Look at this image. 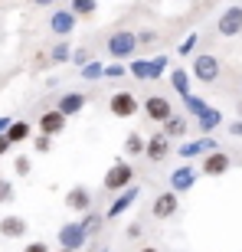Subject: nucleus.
I'll return each mask as SVG.
<instances>
[{
  "mask_svg": "<svg viewBox=\"0 0 242 252\" xmlns=\"http://www.w3.org/2000/svg\"><path fill=\"white\" fill-rule=\"evenodd\" d=\"M190 75L203 85H213L219 75H223V63L213 56V53H200V56L190 59Z\"/></svg>",
  "mask_w": 242,
  "mask_h": 252,
  "instance_id": "1",
  "label": "nucleus"
},
{
  "mask_svg": "<svg viewBox=\"0 0 242 252\" xmlns=\"http://www.w3.org/2000/svg\"><path fill=\"white\" fill-rule=\"evenodd\" d=\"M105 190H108V193H124V190L131 187V184H134V167H131L128 160H115L112 167H108V174H105Z\"/></svg>",
  "mask_w": 242,
  "mask_h": 252,
  "instance_id": "2",
  "label": "nucleus"
},
{
  "mask_svg": "<svg viewBox=\"0 0 242 252\" xmlns=\"http://www.w3.org/2000/svg\"><path fill=\"white\" fill-rule=\"evenodd\" d=\"M138 33H131V30H118L108 36V56L112 59H131L138 53Z\"/></svg>",
  "mask_w": 242,
  "mask_h": 252,
  "instance_id": "3",
  "label": "nucleus"
},
{
  "mask_svg": "<svg viewBox=\"0 0 242 252\" xmlns=\"http://www.w3.org/2000/svg\"><path fill=\"white\" fill-rule=\"evenodd\" d=\"M141 112H144V118L164 125V122L174 118V105H170V98H164V95H148V98L141 102Z\"/></svg>",
  "mask_w": 242,
  "mask_h": 252,
  "instance_id": "4",
  "label": "nucleus"
},
{
  "mask_svg": "<svg viewBox=\"0 0 242 252\" xmlns=\"http://www.w3.org/2000/svg\"><path fill=\"white\" fill-rule=\"evenodd\" d=\"M85 243H89V233H85V226L79 223V220L59 226V246H62V249L79 252V249H85Z\"/></svg>",
  "mask_w": 242,
  "mask_h": 252,
  "instance_id": "5",
  "label": "nucleus"
},
{
  "mask_svg": "<svg viewBox=\"0 0 242 252\" xmlns=\"http://www.w3.org/2000/svg\"><path fill=\"white\" fill-rule=\"evenodd\" d=\"M108 112L115 115V118H134V115L141 112V102L134 98V92H115L112 98H108Z\"/></svg>",
  "mask_w": 242,
  "mask_h": 252,
  "instance_id": "6",
  "label": "nucleus"
},
{
  "mask_svg": "<svg viewBox=\"0 0 242 252\" xmlns=\"http://www.w3.org/2000/svg\"><path fill=\"white\" fill-rule=\"evenodd\" d=\"M177 210H180V193H174V190L157 193L154 203H151V216H154V220H174Z\"/></svg>",
  "mask_w": 242,
  "mask_h": 252,
  "instance_id": "7",
  "label": "nucleus"
},
{
  "mask_svg": "<svg viewBox=\"0 0 242 252\" xmlns=\"http://www.w3.org/2000/svg\"><path fill=\"white\" fill-rule=\"evenodd\" d=\"M213 151H219V144H216L210 134H203V138H196V141H183L177 148V154L183 160H196V158H206V154H213Z\"/></svg>",
  "mask_w": 242,
  "mask_h": 252,
  "instance_id": "8",
  "label": "nucleus"
},
{
  "mask_svg": "<svg viewBox=\"0 0 242 252\" xmlns=\"http://www.w3.org/2000/svg\"><path fill=\"white\" fill-rule=\"evenodd\" d=\"M196 180H200V170H196L190 160H183V167H177L170 174V190H174V193H190V190L196 187Z\"/></svg>",
  "mask_w": 242,
  "mask_h": 252,
  "instance_id": "9",
  "label": "nucleus"
},
{
  "mask_svg": "<svg viewBox=\"0 0 242 252\" xmlns=\"http://www.w3.org/2000/svg\"><path fill=\"white\" fill-rule=\"evenodd\" d=\"M216 33H219V36H239L242 33V7L239 3H236V7H226L223 13H219Z\"/></svg>",
  "mask_w": 242,
  "mask_h": 252,
  "instance_id": "10",
  "label": "nucleus"
},
{
  "mask_svg": "<svg viewBox=\"0 0 242 252\" xmlns=\"http://www.w3.org/2000/svg\"><path fill=\"white\" fill-rule=\"evenodd\" d=\"M138 196H141V187L134 184V187H128L124 193H118L112 200V206H108V213H105V220H118V216H124L131 210V206L138 203Z\"/></svg>",
  "mask_w": 242,
  "mask_h": 252,
  "instance_id": "11",
  "label": "nucleus"
},
{
  "mask_svg": "<svg viewBox=\"0 0 242 252\" xmlns=\"http://www.w3.org/2000/svg\"><path fill=\"white\" fill-rule=\"evenodd\" d=\"M229 167H233V158H229L226 151H213V154H206L203 164H200V170H203L206 177H223Z\"/></svg>",
  "mask_w": 242,
  "mask_h": 252,
  "instance_id": "12",
  "label": "nucleus"
},
{
  "mask_svg": "<svg viewBox=\"0 0 242 252\" xmlns=\"http://www.w3.org/2000/svg\"><path fill=\"white\" fill-rule=\"evenodd\" d=\"M65 206L72 210V213H92V190L89 187H72L65 193Z\"/></svg>",
  "mask_w": 242,
  "mask_h": 252,
  "instance_id": "13",
  "label": "nucleus"
},
{
  "mask_svg": "<svg viewBox=\"0 0 242 252\" xmlns=\"http://www.w3.org/2000/svg\"><path fill=\"white\" fill-rule=\"evenodd\" d=\"M65 118L59 108H53V112H43L39 115V134H49V138H56V134H62L65 131Z\"/></svg>",
  "mask_w": 242,
  "mask_h": 252,
  "instance_id": "14",
  "label": "nucleus"
},
{
  "mask_svg": "<svg viewBox=\"0 0 242 252\" xmlns=\"http://www.w3.org/2000/svg\"><path fill=\"white\" fill-rule=\"evenodd\" d=\"M144 154H148V160L160 164V160H164V158L170 154V138L164 134V131H157V134H151V138H148V151H144Z\"/></svg>",
  "mask_w": 242,
  "mask_h": 252,
  "instance_id": "15",
  "label": "nucleus"
},
{
  "mask_svg": "<svg viewBox=\"0 0 242 252\" xmlns=\"http://www.w3.org/2000/svg\"><path fill=\"white\" fill-rule=\"evenodd\" d=\"M49 30H53L56 36H69L75 30V13L72 10H56V13L49 17Z\"/></svg>",
  "mask_w": 242,
  "mask_h": 252,
  "instance_id": "16",
  "label": "nucleus"
},
{
  "mask_svg": "<svg viewBox=\"0 0 242 252\" xmlns=\"http://www.w3.org/2000/svg\"><path fill=\"white\" fill-rule=\"evenodd\" d=\"M85 105H89V95H85V92H65L62 98H59L56 108L65 115V118H69V115H79Z\"/></svg>",
  "mask_w": 242,
  "mask_h": 252,
  "instance_id": "17",
  "label": "nucleus"
},
{
  "mask_svg": "<svg viewBox=\"0 0 242 252\" xmlns=\"http://www.w3.org/2000/svg\"><path fill=\"white\" fill-rule=\"evenodd\" d=\"M0 236L3 239H23L27 236V220L23 216H3L0 220Z\"/></svg>",
  "mask_w": 242,
  "mask_h": 252,
  "instance_id": "18",
  "label": "nucleus"
},
{
  "mask_svg": "<svg viewBox=\"0 0 242 252\" xmlns=\"http://www.w3.org/2000/svg\"><path fill=\"white\" fill-rule=\"evenodd\" d=\"M170 85H174V92H177L180 98L193 95V75L186 72V69H174V72H170Z\"/></svg>",
  "mask_w": 242,
  "mask_h": 252,
  "instance_id": "19",
  "label": "nucleus"
},
{
  "mask_svg": "<svg viewBox=\"0 0 242 252\" xmlns=\"http://www.w3.org/2000/svg\"><path fill=\"white\" fill-rule=\"evenodd\" d=\"M223 112H219V108H210V112L203 115V118H200V131H203V134H210V131H216V128H223Z\"/></svg>",
  "mask_w": 242,
  "mask_h": 252,
  "instance_id": "20",
  "label": "nucleus"
},
{
  "mask_svg": "<svg viewBox=\"0 0 242 252\" xmlns=\"http://www.w3.org/2000/svg\"><path fill=\"white\" fill-rule=\"evenodd\" d=\"M160 131H164L170 141H174V138H183V134H186V118H183V115H174L170 122H164V128H160Z\"/></svg>",
  "mask_w": 242,
  "mask_h": 252,
  "instance_id": "21",
  "label": "nucleus"
},
{
  "mask_svg": "<svg viewBox=\"0 0 242 252\" xmlns=\"http://www.w3.org/2000/svg\"><path fill=\"white\" fill-rule=\"evenodd\" d=\"M144 151H148V138H141L138 131H131L128 138H124V154L138 158V154H144Z\"/></svg>",
  "mask_w": 242,
  "mask_h": 252,
  "instance_id": "22",
  "label": "nucleus"
},
{
  "mask_svg": "<svg viewBox=\"0 0 242 252\" xmlns=\"http://www.w3.org/2000/svg\"><path fill=\"white\" fill-rule=\"evenodd\" d=\"M183 108H186L190 115H196V122H200V118H203V115L210 112V105H206L203 98H200V95H186V98H183Z\"/></svg>",
  "mask_w": 242,
  "mask_h": 252,
  "instance_id": "23",
  "label": "nucleus"
},
{
  "mask_svg": "<svg viewBox=\"0 0 242 252\" xmlns=\"http://www.w3.org/2000/svg\"><path fill=\"white\" fill-rule=\"evenodd\" d=\"M128 72L138 79V82H151V59H134L128 65Z\"/></svg>",
  "mask_w": 242,
  "mask_h": 252,
  "instance_id": "24",
  "label": "nucleus"
},
{
  "mask_svg": "<svg viewBox=\"0 0 242 252\" xmlns=\"http://www.w3.org/2000/svg\"><path fill=\"white\" fill-rule=\"evenodd\" d=\"M79 223L85 226V233H89V236H95V233H98V229L105 226V216H102V213H95V210H92V213H85L82 220H79Z\"/></svg>",
  "mask_w": 242,
  "mask_h": 252,
  "instance_id": "25",
  "label": "nucleus"
},
{
  "mask_svg": "<svg viewBox=\"0 0 242 252\" xmlns=\"http://www.w3.org/2000/svg\"><path fill=\"white\" fill-rule=\"evenodd\" d=\"M69 10H72L75 17H92L95 10H98V0H72Z\"/></svg>",
  "mask_w": 242,
  "mask_h": 252,
  "instance_id": "26",
  "label": "nucleus"
},
{
  "mask_svg": "<svg viewBox=\"0 0 242 252\" xmlns=\"http://www.w3.org/2000/svg\"><path fill=\"white\" fill-rule=\"evenodd\" d=\"M167 65H170V56H164V53L160 56H151V82H157L160 75L167 72Z\"/></svg>",
  "mask_w": 242,
  "mask_h": 252,
  "instance_id": "27",
  "label": "nucleus"
},
{
  "mask_svg": "<svg viewBox=\"0 0 242 252\" xmlns=\"http://www.w3.org/2000/svg\"><path fill=\"white\" fill-rule=\"evenodd\" d=\"M7 138L13 141V144L27 141V138H30V125H27V122H13V125H10V131H7Z\"/></svg>",
  "mask_w": 242,
  "mask_h": 252,
  "instance_id": "28",
  "label": "nucleus"
},
{
  "mask_svg": "<svg viewBox=\"0 0 242 252\" xmlns=\"http://www.w3.org/2000/svg\"><path fill=\"white\" fill-rule=\"evenodd\" d=\"M102 75H105V63H95L92 59L89 65H82V79L85 82H95V79H102Z\"/></svg>",
  "mask_w": 242,
  "mask_h": 252,
  "instance_id": "29",
  "label": "nucleus"
},
{
  "mask_svg": "<svg viewBox=\"0 0 242 252\" xmlns=\"http://www.w3.org/2000/svg\"><path fill=\"white\" fill-rule=\"evenodd\" d=\"M53 63H72V49H69V43H56L53 46Z\"/></svg>",
  "mask_w": 242,
  "mask_h": 252,
  "instance_id": "30",
  "label": "nucleus"
},
{
  "mask_svg": "<svg viewBox=\"0 0 242 252\" xmlns=\"http://www.w3.org/2000/svg\"><path fill=\"white\" fill-rule=\"evenodd\" d=\"M196 43H200V36H196V33H190V36H186L183 43L177 46V53H180V56H193V53H196Z\"/></svg>",
  "mask_w": 242,
  "mask_h": 252,
  "instance_id": "31",
  "label": "nucleus"
},
{
  "mask_svg": "<svg viewBox=\"0 0 242 252\" xmlns=\"http://www.w3.org/2000/svg\"><path fill=\"white\" fill-rule=\"evenodd\" d=\"M72 63L79 65V69H82V65L92 63V53H89V49H72Z\"/></svg>",
  "mask_w": 242,
  "mask_h": 252,
  "instance_id": "32",
  "label": "nucleus"
},
{
  "mask_svg": "<svg viewBox=\"0 0 242 252\" xmlns=\"http://www.w3.org/2000/svg\"><path fill=\"white\" fill-rule=\"evenodd\" d=\"M33 148H36V154H49V148H53V138H49V134H39V138L33 141Z\"/></svg>",
  "mask_w": 242,
  "mask_h": 252,
  "instance_id": "33",
  "label": "nucleus"
},
{
  "mask_svg": "<svg viewBox=\"0 0 242 252\" xmlns=\"http://www.w3.org/2000/svg\"><path fill=\"white\" fill-rule=\"evenodd\" d=\"M10 200H13V184L0 177V203H10Z\"/></svg>",
  "mask_w": 242,
  "mask_h": 252,
  "instance_id": "34",
  "label": "nucleus"
},
{
  "mask_svg": "<svg viewBox=\"0 0 242 252\" xmlns=\"http://www.w3.org/2000/svg\"><path fill=\"white\" fill-rule=\"evenodd\" d=\"M128 72V69H124V65H118V63H112V65H105V75H108V79H121V75Z\"/></svg>",
  "mask_w": 242,
  "mask_h": 252,
  "instance_id": "35",
  "label": "nucleus"
},
{
  "mask_svg": "<svg viewBox=\"0 0 242 252\" xmlns=\"http://www.w3.org/2000/svg\"><path fill=\"white\" fill-rule=\"evenodd\" d=\"M154 39H157V33H154V30H141V33H138V43H141V46H148V43H154Z\"/></svg>",
  "mask_w": 242,
  "mask_h": 252,
  "instance_id": "36",
  "label": "nucleus"
},
{
  "mask_svg": "<svg viewBox=\"0 0 242 252\" xmlns=\"http://www.w3.org/2000/svg\"><path fill=\"white\" fill-rule=\"evenodd\" d=\"M13 167H17L20 177H27V174H30V158H17V164H13Z\"/></svg>",
  "mask_w": 242,
  "mask_h": 252,
  "instance_id": "37",
  "label": "nucleus"
},
{
  "mask_svg": "<svg viewBox=\"0 0 242 252\" xmlns=\"http://www.w3.org/2000/svg\"><path fill=\"white\" fill-rule=\"evenodd\" d=\"M226 131H229L233 138H242V118H236V122H229V125H226Z\"/></svg>",
  "mask_w": 242,
  "mask_h": 252,
  "instance_id": "38",
  "label": "nucleus"
},
{
  "mask_svg": "<svg viewBox=\"0 0 242 252\" xmlns=\"http://www.w3.org/2000/svg\"><path fill=\"white\" fill-rule=\"evenodd\" d=\"M23 252H49V246L46 243H30V246H23Z\"/></svg>",
  "mask_w": 242,
  "mask_h": 252,
  "instance_id": "39",
  "label": "nucleus"
},
{
  "mask_svg": "<svg viewBox=\"0 0 242 252\" xmlns=\"http://www.w3.org/2000/svg\"><path fill=\"white\" fill-rule=\"evenodd\" d=\"M10 148H13V141H10L7 134H0V158H3V154H7Z\"/></svg>",
  "mask_w": 242,
  "mask_h": 252,
  "instance_id": "40",
  "label": "nucleus"
},
{
  "mask_svg": "<svg viewBox=\"0 0 242 252\" xmlns=\"http://www.w3.org/2000/svg\"><path fill=\"white\" fill-rule=\"evenodd\" d=\"M10 125H13V118H10V115H0V134H7Z\"/></svg>",
  "mask_w": 242,
  "mask_h": 252,
  "instance_id": "41",
  "label": "nucleus"
},
{
  "mask_svg": "<svg viewBox=\"0 0 242 252\" xmlns=\"http://www.w3.org/2000/svg\"><path fill=\"white\" fill-rule=\"evenodd\" d=\"M33 3H36V7H53L56 0H33Z\"/></svg>",
  "mask_w": 242,
  "mask_h": 252,
  "instance_id": "42",
  "label": "nucleus"
},
{
  "mask_svg": "<svg viewBox=\"0 0 242 252\" xmlns=\"http://www.w3.org/2000/svg\"><path fill=\"white\" fill-rule=\"evenodd\" d=\"M138 252H160V249H154V246H141Z\"/></svg>",
  "mask_w": 242,
  "mask_h": 252,
  "instance_id": "43",
  "label": "nucleus"
},
{
  "mask_svg": "<svg viewBox=\"0 0 242 252\" xmlns=\"http://www.w3.org/2000/svg\"><path fill=\"white\" fill-rule=\"evenodd\" d=\"M236 112H239V118H242V98H239V105H236Z\"/></svg>",
  "mask_w": 242,
  "mask_h": 252,
  "instance_id": "44",
  "label": "nucleus"
},
{
  "mask_svg": "<svg viewBox=\"0 0 242 252\" xmlns=\"http://www.w3.org/2000/svg\"><path fill=\"white\" fill-rule=\"evenodd\" d=\"M59 252H72V249H59Z\"/></svg>",
  "mask_w": 242,
  "mask_h": 252,
  "instance_id": "45",
  "label": "nucleus"
},
{
  "mask_svg": "<svg viewBox=\"0 0 242 252\" xmlns=\"http://www.w3.org/2000/svg\"><path fill=\"white\" fill-rule=\"evenodd\" d=\"M239 92H242V82H239Z\"/></svg>",
  "mask_w": 242,
  "mask_h": 252,
  "instance_id": "46",
  "label": "nucleus"
},
{
  "mask_svg": "<svg viewBox=\"0 0 242 252\" xmlns=\"http://www.w3.org/2000/svg\"><path fill=\"white\" fill-rule=\"evenodd\" d=\"M102 252H108V249H102Z\"/></svg>",
  "mask_w": 242,
  "mask_h": 252,
  "instance_id": "47",
  "label": "nucleus"
}]
</instances>
